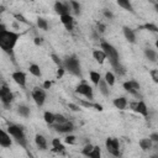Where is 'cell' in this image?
<instances>
[{"label":"cell","mask_w":158,"mask_h":158,"mask_svg":"<svg viewBox=\"0 0 158 158\" xmlns=\"http://www.w3.org/2000/svg\"><path fill=\"white\" fill-rule=\"evenodd\" d=\"M105 144H106L107 151L112 156H115V157H118L120 156V143H118L117 138H107Z\"/></svg>","instance_id":"cell-6"},{"label":"cell","mask_w":158,"mask_h":158,"mask_svg":"<svg viewBox=\"0 0 158 158\" xmlns=\"http://www.w3.org/2000/svg\"><path fill=\"white\" fill-rule=\"evenodd\" d=\"M114 106H115L116 109H118V110H125L126 106H127V100H126V98H123V96L116 98V99L114 100Z\"/></svg>","instance_id":"cell-19"},{"label":"cell","mask_w":158,"mask_h":158,"mask_svg":"<svg viewBox=\"0 0 158 158\" xmlns=\"http://www.w3.org/2000/svg\"><path fill=\"white\" fill-rule=\"evenodd\" d=\"M60 22L64 25V27L68 30V31H72L73 30V23H74V20H73V16L70 14H64V15H60Z\"/></svg>","instance_id":"cell-11"},{"label":"cell","mask_w":158,"mask_h":158,"mask_svg":"<svg viewBox=\"0 0 158 158\" xmlns=\"http://www.w3.org/2000/svg\"><path fill=\"white\" fill-rule=\"evenodd\" d=\"M80 104H81L84 107H94V104H91V102H89V101H84V100H81Z\"/></svg>","instance_id":"cell-39"},{"label":"cell","mask_w":158,"mask_h":158,"mask_svg":"<svg viewBox=\"0 0 158 158\" xmlns=\"http://www.w3.org/2000/svg\"><path fill=\"white\" fill-rule=\"evenodd\" d=\"M149 139L152 141V142H158V133H152L151 136H149Z\"/></svg>","instance_id":"cell-41"},{"label":"cell","mask_w":158,"mask_h":158,"mask_svg":"<svg viewBox=\"0 0 158 158\" xmlns=\"http://www.w3.org/2000/svg\"><path fill=\"white\" fill-rule=\"evenodd\" d=\"M93 57L99 64H102L105 62V59H106V54H105V52L102 49H94L93 51Z\"/></svg>","instance_id":"cell-15"},{"label":"cell","mask_w":158,"mask_h":158,"mask_svg":"<svg viewBox=\"0 0 158 158\" xmlns=\"http://www.w3.org/2000/svg\"><path fill=\"white\" fill-rule=\"evenodd\" d=\"M17 112H19L21 116H23V117H28V116H30V109H28L27 106H25V105H20V106L17 107Z\"/></svg>","instance_id":"cell-26"},{"label":"cell","mask_w":158,"mask_h":158,"mask_svg":"<svg viewBox=\"0 0 158 158\" xmlns=\"http://www.w3.org/2000/svg\"><path fill=\"white\" fill-rule=\"evenodd\" d=\"M98 27L100 28V32H104V28H105V26H104V25H101V23H99V25H98Z\"/></svg>","instance_id":"cell-47"},{"label":"cell","mask_w":158,"mask_h":158,"mask_svg":"<svg viewBox=\"0 0 158 158\" xmlns=\"http://www.w3.org/2000/svg\"><path fill=\"white\" fill-rule=\"evenodd\" d=\"M105 81L109 84V86H112L115 84V75L111 72H106L105 74Z\"/></svg>","instance_id":"cell-27"},{"label":"cell","mask_w":158,"mask_h":158,"mask_svg":"<svg viewBox=\"0 0 158 158\" xmlns=\"http://www.w3.org/2000/svg\"><path fill=\"white\" fill-rule=\"evenodd\" d=\"M35 43H36L37 46L41 44V43H42V38H41V37H36V38H35Z\"/></svg>","instance_id":"cell-46"},{"label":"cell","mask_w":158,"mask_h":158,"mask_svg":"<svg viewBox=\"0 0 158 158\" xmlns=\"http://www.w3.org/2000/svg\"><path fill=\"white\" fill-rule=\"evenodd\" d=\"M122 86H123V89H125L126 91H128L130 94H132V95H135V96H137V95H138V91H137V90L133 88V85H132L131 80L125 81V83L122 84Z\"/></svg>","instance_id":"cell-21"},{"label":"cell","mask_w":158,"mask_h":158,"mask_svg":"<svg viewBox=\"0 0 158 158\" xmlns=\"http://www.w3.org/2000/svg\"><path fill=\"white\" fill-rule=\"evenodd\" d=\"M93 147H94V146H91V144H86V146H85V147L83 148L81 153H83L84 156H86V157H88V154H89V152H90V151L93 149Z\"/></svg>","instance_id":"cell-36"},{"label":"cell","mask_w":158,"mask_h":158,"mask_svg":"<svg viewBox=\"0 0 158 158\" xmlns=\"http://www.w3.org/2000/svg\"><path fill=\"white\" fill-rule=\"evenodd\" d=\"M104 15H105V17H107V19H110V20L114 17L112 12H111V11H109V10H104Z\"/></svg>","instance_id":"cell-42"},{"label":"cell","mask_w":158,"mask_h":158,"mask_svg":"<svg viewBox=\"0 0 158 158\" xmlns=\"http://www.w3.org/2000/svg\"><path fill=\"white\" fill-rule=\"evenodd\" d=\"M54 128H56V131H58L59 133H69V132H72V131L74 130L73 125H72V123H69V122L57 123V125L54 126Z\"/></svg>","instance_id":"cell-13"},{"label":"cell","mask_w":158,"mask_h":158,"mask_svg":"<svg viewBox=\"0 0 158 158\" xmlns=\"http://www.w3.org/2000/svg\"><path fill=\"white\" fill-rule=\"evenodd\" d=\"M65 143H68V144H74V143H75V136L68 135V136L65 137Z\"/></svg>","instance_id":"cell-35"},{"label":"cell","mask_w":158,"mask_h":158,"mask_svg":"<svg viewBox=\"0 0 158 158\" xmlns=\"http://www.w3.org/2000/svg\"><path fill=\"white\" fill-rule=\"evenodd\" d=\"M35 143H36V146H37L40 149H42V151L47 149V141H46V138H44L42 135H36V137H35Z\"/></svg>","instance_id":"cell-18"},{"label":"cell","mask_w":158,"mask_h":158,"mask_svg":"<svg viewBox=\"0 0 158 158\" xmlns=\"http://www.w3.org/2000/svg\"><path fill=\"white\" fill-rule=\"evenodd\" d=\"M101 49L105 52L106 58H109V60H110L112 68L115 69V72H116L117 74H120V75L125 74V69H123V67H122L121 63H120V58H118V52H117V49H116L114 46H111L109 42H105V41L101 42Z\"/></svg>","instance_id":"cell-1"},{"label":"cell","mask_w":158,"mask_h":158,"mask_svg":"<svg viewBox=\"0 0 158 158\" xmlns=\"http://www.w3.org/2000/svg\"><path fill=\"white\" fill-rule=\"evenodd\" d=\"M19 38L20 35L14 31H7V30L0 31V48L6 53H11Z\"/></svg>","instance_id":"cell-2"},{"label":"cell","mask_w":158,"mask_h":158,"mask_svg":"<svg viewBox=\"0 0 158 158\" xmlns=\"http://www.w3.org/2000/svg\"><path fill=\"white\" fill-rule=\"evenodd\" d=\"M11 144H12V139L10 138L9 132H5L4 130L0 128V146L7 148V147H10Z\"/></svg>","instance_id":"cell-10"},{"label":"cell","mask_w":158,"mask_h":158,"mask_svg":"<svg viewBox=\"0 0 158 158\" xmlns=\"http://www.w3.org/2000/svg\"><path fill=\"white\" fill-rule=\"evenodd\" d=\"M100 154H101L100 148H99L98 146H94V147H93V149L89 152L88 157H90V158H99V157H100Z\"/></svg>","instance_id":"cell-29"},{"label":"cell","mask_w":158,"mask_h":158,"mask_svg":"<svg viewBox=\"0 0 158 158\" xmlns=\"http://www.w3.org/2000/svg\"><path fill=\"white\" fill-rule=\"evenodd\" d=\"M75 91H77L78 94H80V95L85 96V98H86L89 101H91V100L94 99L93 88H91V86H89V85H88V84H85V83H81V84H79V85L77 86Z\"/></svg>","instance_id":"cell-5"},{"label":"cell","mask_w":158,"mask_h":158,"mask_svg":"<svg viewBox=\"0 0 158 158\" xmlns=\"http://www.w3.org/2000/svg\"><path fill=\"white\" fill-rule=\"evenodd\" d=\"M37 26H38L41 30H43V31H46V30L48 28L47 21H46L44 19H42V17H38V19H37Z\"/></svg>","instance_id":"cell-31"},{"label":"cell","mask_w":158,"mask_h":158,"mask_svg":"<svg viewBox=\"0 0 158 158\" xmlns=\"http://www.w3.org/2000/svg\"><path fill=\"white\" fill-rule=\"evenodd\" d=\"M43 118H44V121H46L48 125H52V123L54 122V114H52V112H49V111H46V112L43 114Z\"/></svg>","instance_id":"cell-28"},{"label":"cell","mask_w":158,"mask_h":158,"mask_svg":"<svg viewBox=\"0 0 158 158\" xmlns=\"http://www.w3.org/2000/svg\"><path fill=\"white\" fill-rule=\"evenodd\" d=\"M63 65H64V69L68 70L69 73H72L73 75H75V77H81L80 63H79V59H78L75 56H70V57L65 58L64 62H63Z\"/></svg>","instance_id":"cell-3"},{"label":"cell","mask_w":158,"mask_h":158,"mask_svg":"<svg viewBox=\"0 0 158 158\" xmlns=\"http://www.w3.org/2000/svg\"><path fill=\"white\" fill-rule=\"evenodd\" d=\"M32 99L37 106H42L46 101V91L40 88H35L32 90Z\"/></svg>","instance_id":"cell-7"},{"label":"cell","mask_w":158,"mask_h":158,"mask_svg":"<svg viewBox=\"0 0 158 158\" xmlns=\"http://www.w3.org/2000/svg\"><path fill=\"white\" fill-rule=\"evenodd\" d=\"M51 58L53 59V62H54L57 65H60V64H62V60L59 59V57H58L57 54H52V56H51Z\"/></svg>","instance_id":"cell-38"},{"label":"cell","mask_w":158,"mask_h":158,"mask_svg":"<svg viewBox=\"0 0 158 158\" xmlns=\"http://www.w3.org/2000/svg\"><path fill=\"white\" fill-rule=\"evenodd\" d=\"M54 10H56V12L60 16V15H64V14H69V11H70V9L65 5V4H63V2H60V1H57L56 4H54Z\"/></svg>","instance_id":"cell-14"},{"label":"cell","mask_w":158,"mask_h":158,"mask_svg":"<svg viewBox=\"0 0 158 158\" xmlns=\"http://www.w3.org/2000/svg\"><path fill=\"white\" fill-rule=\"evenodd\" d=\"M52 146H53V149L57 151V152H63L64 151V146L59 141V138H53L52 139Z\"/></svg>","instance_id":"cell-23"},{"label":"cell","mask_w":158,"mask_h":158,"mask_svg":"<svg viewBox=\"0 0 158 158\" xmlns=\"http://www.w3.org/2000/svg\"><path fill=\"white\" fill-rule=\"evenodd\" d=\"M122 31H123V36H125V38H126L128 42H131V43H135V42H136L135 32H133V30H132V28H130V27L125 26V27L122 28Z\"/></svg>","instance_id":"cell-16"},{"label":"cell","mask_w":158,"mask_h":158,"mask_svg":"<svg viewBox=\"0 0 158 158\" xmlns=\"http://www.w3.org/2000/svg\"><path fill=\"white\" fill-rule=\"evenodd\" d=\"M100 74L98 73V72H94V70H91L90 72V80L95 84V85H98V83H99V80H100Z\"/></svg>","instance_id":"cell-32"},{"label":"cell","mask_w":158,"mask_h":158,"mask_svg":"<svg viewBox=\"0 0 158 158\" xmlns=\"http://www.w3.org/2000/svg\"><path fill=\"white\" fill-rule=\"evenodd\" d=\"M132 109L136 112H138L142 116H144V117H147V115H148V109H147V106H146V104L143 101H138L136 104H132Z\"/></svg>","instance_id":"cell-12"},{"label":"cell","mask_w":158,"mask_h":158,"mask_svg":"<svg viewBox=\"0 0 158 158\" xmlns=\"http://www.w3.org/2000/svg\"><path fill=\"white\" fill-rule=\"evenodd\" d=\"M4 30H6V28H5V26H4L2 23H0V31H4Z\"/></svg>","instance_id":"cell-48"},{"label":"cell","mask_w":158,"mask_h":158,"mask_svg":"<svg viewBox=\"0 0 158 158\" xmlns=\"http://www.w3.org/2000/svg\"><path fill=\"white\" fill-rule=\"evenodd\" d=\"M142 27L146 28V30H148V31H151V32H158V27L156 25H153V23H146Z\"/></svg>","instance_id":"cell-33"},{"label":"cell","mask_w":158,"mask_h":158,"mask_svg":"<svg viewBox=\"0 0 158 158\" xmlns=\"http://www.w3.org/2000/svg\"><path fill=\"white\" fill-rule=\"evenodd\" d=\"M0 100L5 106H9L12 101V93L7 86H0Z\"/></svg>","instance_id":"cell-8"},{"label":"cell","mask_w":158,"mask_h":158,"mask_svg":"<svg viewBox=\"0 0 158 158\" xmlns=\"http://www.w3.org/2000/svg\"><path fill=\"white\" fill-rule=\"evenodd\" d=\"M69 4H70V6H72V10H73L77 15H79V14H80V4H79L78 1H75V0H70Z\"/></svg>","instance_id":"cell-30"},{"label":"cell","mask_w":158,"mask_h":158,"mask_svg":"<svg viewBox=\"0 0 158 158\" xmlns=\"http://www.w3.org/2000/svg\"><path fill=\"white\" fill-rule=\"evenodd\" d=\"M28 70H30V73H31L32 75H35V77H41V75H42L41 68H40L37 64H31L30 68H28Z\"/></svg>","instance_id":"cell-25"},{"label":"cell","mask_w":158,"mask_h":158,"mask_svg":"<svg viewBox=\"0 0 158 158\" xmlns=\"http://www.w3.org/2000/svg\"><path fill=\"white\" fill-rule=\"evenodd\" d=\"M51 85H52V83H51L49 80H46V81L43 83V88H44V89H49Z\"/></svg>","instance_id":"cell-44"},{"label":"cell","mask_w":158,"mask_h":158,"mask_svg":"<svg viewBox=\"0 0 158 158\" xmlns=\"http://www.w3.org/2000/svg\"><path fill=\"white\" fill-rule=\"evenodd\" d=\"M144 56H146L151 62H156V60H157V53H156L154 49H151V48L144 49Z\"/></svg>","instance_id":"cell-24"},{"label":"cell","mask_w":158,"mask_h":158,"mask_svg":"<svg viewBox=\"0 0 158 158\" xmlns=\"http://www.w3.org/2000/svg\"><path fill=\"white\" fill-rule=\"evenodd\" d=\"M64 70H65V69H64V68H62V67H60V68L57 70V78H58V79L63 77V74H64Z\"/></svg>","instance_id":"cell-40"},{"label":"cell","mask_w":158,"mask_h":158,"mask_svg":"<svg viewBox=\"0 0 158 158\" xmlns=\"http://www.w3.org/2000/svg\"><path fill=\"white\" fill-rule=\"evenodd\" d=\"M69 107H70L72 110H74V111H78V110H79V106H77V105H74V104H69Z\"/></svg>","instance_id":"cell-45"},{"label":"cell","mask_w":158,"mask_h":158,"mask_svg":"<svg viewBox=\"0 0 158 158\" xmlns=\"http://www.w3.org/2000/svg\"><path fill=\"white\" fill-rule=\"evenodd\" d=\"M7 132L10 136H12L16 142L22 146L23 148H26L27 146V142H26V137H25V132H23V128L21 126H17V125H9L7 127Z\"/></svg>","instance_id":"cell-4"},{"label":"cell","mask_w":158,"mask_h":158,"mask_svg":"<svg viewBox=\"0 0 158 158\" xmlns=\"http://www.w3.org/2000/svg\"><path fill=\"white\" fill-rule=\"evenodd\" d=\"M139 147L143 151H148L152 148V141L149 138H142V139H139Z\"/></svg>","instance_id":"cell-22"},{"label":"cell","mask_w":158,"mask_h":158,"mask_svg":"<svg viewBox=\"0 0 158 158\" xmlns=\"http://www.w3.org/2000/svg\"><path fill=\"white\" fill-rule=\"evenodd\" d=\"M54 122H57V123H64V122H67V118L63 115L58 114V115H54Z\"/></svg>","instance_id":"cell-34"},{"label":"cell","mask_w":158,"mask_h":158,"mask_svg":"<svg viewBox=\"0 0 158 158\" xmlns=\"http://www.w3.org/2000/svg\"><path fill=\"white\" fill-rule=\"evenodd\" d=\"M151 75H152L153 81H154V83H157V81H158V70H157V69L151 70Z\"/></svg>","instance_id":"cell-37"},{"label":"cell","mask_w":158,"mask_h":158,"mask_svg":"<svg viewBox=\"0 0 158 158\" xmlns=\"http://www.w3.org/2000/svg\"><path fill=\"white\" fill-rule=\"evenodd\" d=\"M98 88H99V91H100L104 96H109V94H110L109 84L105 81V79H101V78H100V80H99V83H98Z\"/></svg>","instance_id":"cell-17"},{"label":"cell","mask_w":158,"mask_h":158,"mask_svg":"<svg viewBox=\"0 0 158 158\" xmlns=\"http://www.w3.org/2000/svg\"><path fill=\"white\" fill-rule=\"evenodd\" d=\"M131 83H132V85H133V88L138 91L139 90V84H138V81H136V80H133V79H131Z\"/></svg>","instance_id":"cell-43"},{"label":"cell","mask_w":158,"mask_h":158,"mask_svg":"<svg viewBox=\"0 0 158 158\" xmlns=\"http://www.w3.org/2000/svg\"><path fill=\"white\" fill-rule=\"evenodd\" d=\"M117 5L120 7H122L123 10H127L130 12H133V6L131 4V0H116Z\"/></svg>","instance_id":"cell-20"},{"label":"cell","mask_w":158,"mask_h":158,"mask_svg":"<svg viewBox=\"0 0 158 158\" xmlns=\"http://www.w3.org/2000/svg\"><path fill=\"white\" fill-rule=\"evenodd\" d=\"M12 79H14V81L17 84V85H20V86H22V88H25L26 86V74L23 73V72H14L12 73Z\"/></svg>","instance_id":"cell-9"}]
</instances>
